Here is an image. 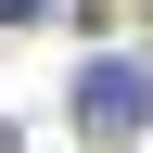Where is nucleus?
Masks as SVG:
<instances>
[{
  "mask_svg": "<svg viewBox=\"0 0 153 153\" xmlns=\"http://www.w3.org/2000/svg\"><path fill=\"white\" fill-rule=\"evenodd\" d=\"M76 128H89V140H128V128H153V64H140V51L76 64Z\"/></svg>",
  "mask_w": 153,
  "mask_h": 153,
  "instance_id": "f257e3e1",
  "label": "nucleus"
},
{
  "mask_svg": "<svg viewBox=\"0 0 153 153\" xmlns=\"http://www.w3.org/2000/svg\"><path fill=\"white\" fill-rule=\"evenodd\" d=\"M38 13H51V0H0V26H38Z\"/></svg>",
  "mask_w": 153,
  "mask_h": 153,
  "instance_id": "f03ea898",
  "label": "nucleus"
}]
</instances>
